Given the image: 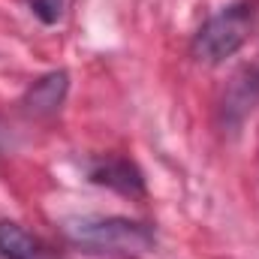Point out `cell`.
I'll list each match as a JSON object with an SVG mask.
<instances>
[{
	"label": "cell",
	"instance_id": "obj_1",
	"mask_svg": "<svg viewBox=\"0 0 259 259\" xmlns=\"http://www.w3.org/2000/svg\"><path fill=\"white\" fill-rule=\"evenodd\" d=\"M66 238L100 256H142L154 247V232L130 217H75L64 226Z\"/></svg>",
	"mask_w": 259,
	"mask_h": 259
},
{
	"label": "cell",
	"instance_id": "obj_6",
	"mask_svg": "<svg viewBox=\"0 0 259 259\" xmlns=\"http://www.w3.org/2000/svg\"><path fill=\"white\" fill-rule=\"evenodd\" d=\"M27 3L42 24H58L64 15V0H27Z\"/></svg>",
	"mask_w": 259,
	"mask_h": 259
},
{
	"label": "cell",
	"instance_id": "obj_2",
	"mask_svg": "<svg viewBox=\"0 0 259 259\" xmlns=\"http://www.w3.org/2000/svg\"><path fill=\"white\" fill-rule=\"evenodd\" d=\"M253 18H256L253 3H232L220 9L199 27L193 39V55L202 64H223L244 46V39L250 36Z\"/></svg>",
	"mask_w": 259,
	"mask_h": 259
},
{
	"label": "cell",
	"instance_id": "obj_3",
	"mask_svg": "<svg viewBox=\"0 0 259 259\" xmlns=\"http://www.w3.org/2000/svg\"><path fill=\"white\" fill-rule=\"evenodd\" d=\"M91 181L106 184V187H112V190H118V193H127V196H139L145 190L139 169H136L133 163H127V160H121V157H109V160L94 163Z\"/></svg>",
	"mask_w": 259,
	"mask_h": 259
},
{
	"label": "cell",
	"instance_id": "obj_5",
	"mask_svg": "<svg viewBox=\"0 0 259 259\" xmlns=\"http://www.w3.org/2000/svg\"><path fill=\"white\" fill-rule=\"evenodd\" d=\"M0 256L3 259H39L36 241L12 220H0Z\"/></svg>",
	"mask_w": 259,
	"mask_h": 259
},
{
	"label": "cell",
	"instance_id": "obj_4",
	"mask_svg": "<svg viewBox=\"0 0 259 259\" xmlns=\"http://www.w3.org/2000/svg\"><path fill=\"white\" fill-rule=\"evenodd\" d=\"M66 88H69V78H66L64 69L42 75L39 81H33V88H30L27 97H24L27 112H33V115H49V112L61 109V103H64V97H66Z\"/></svg>",
	"mask_w": 259,
	"mask_h": 259
}]
</instances>
